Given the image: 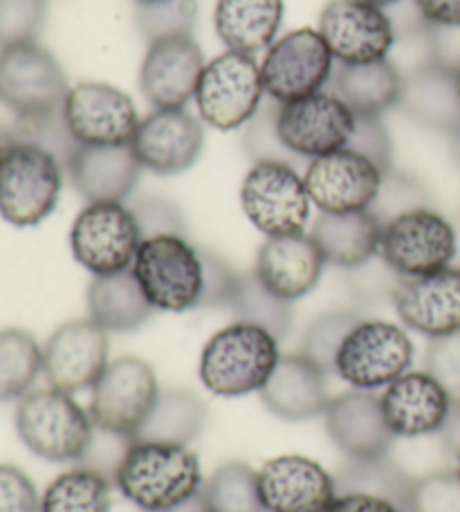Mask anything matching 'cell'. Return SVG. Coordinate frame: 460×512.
Returning <instances> with one entry per match:
<instances>
[{"label": "cell", "mask_w": 460, "mask_h": 512, "mask_svg": "<svg viewBox=\"0 0 460 512\" xmlns=\"http://www.w3.org/2000/svg\"><path fill=\"white\" fill-rule=\"evenodd\" d=\"M115 486L142 512H167L196 499L205 479L187 445L135 438L115 472Z\"/></svg>", "instance_id": "cell-1"}, {"label": "cell", "mask_w": 460, "mask_h": 512, "mask_svg": "<svg viewBox=\"0 0 460 512\" xmlns=\"http://www.w3.org/2000/svg\"><path fill=\"white\" fill-rule=\"evenodd\" d=\"M281 360L279 340L261 326L234 322L209 337L200 353V382L220 398L261 391Z\"/></svg>", "instance_id": "cell-2"}, {"label": "cell", "mask_w": 460, "mask_h": 512, "mask_svg": "<svg viewBox=\"0 0 460 512\" xmlns=\"http://www.w3.org/2000/svg\"><path fill=\"white\" fill-rule=\"evenodd\" d=\"M133 274L149 304L162 313H187L205 301L202 248L187 236L160 234L144 239L135 254Z\"/></svg>", "instance_id": "cell-3"}, {"label": "cell", "mask_w": 460, "mask_h": 512, "mask_svg": "<svg viewBox=\"0 0 460 512\" xmlns=\"http://www.w3.org/2000/svg\"><path fill=\"white\" fill-rule=\"evenodd\" d=\"M16 432L32 454L50 463H81L95 436L88 411L61 389H34L18 400Z\"/></svg>", "instance_id": "cell-4"}, {"label": "cell", "mask_w": 460, "mask_h": 512, "mask_svg": "<svg viewBox=\"0 0 460 512\" xmlns=\"http://www.w3.org/2000/svg\"><path fill=\"white\" fill-rule=\"evenodd\" d=\"M63 167L41 146L5 144L0 160V216L14 227L43 223L61 198Z\"/></svg>", "instance_id": "cell-5"}, {"label": "cell", "mask_w": 460, "mask_h": 512, "mask_svg": "<svg viewBox=\"0 0 460 512\" xmlns=\"http://www.w3.org/2000/svg\"><path fill=\"white\" fill-rule=\"evenodd\" d=\"M160 393L158 376L151 364L135 355H124L110 362L95 382L88 414L97 429L133 441Z\"/></svg>", "instance_id": "cell-6"}, {"label": "cell", "mask_w": 460, "mask_h": 512, "mask_svg": "<svg viewBox=\"0 0 460 512\" xmlns=\"http://www.w3.org/2000/svg\"><path fill=\"white\" fill-rule=\"evenodd\" d=\"M413 342L402 326L384 319H362L337 353L335 376L357 391L389 387L411 369Z\"/></svg>", "instance_id": "cell-7"}, {"label": "cell", "mask_w": 460, "mask_h": 512, "mask_svg": "<svg viewBox=\"0 0 460 512\" xmlns=\"http://www.w3.org/2000/svg\"><path fill=\"white\" fill-rule=\"evenodd\" d=\"M68 93V77L61 63L39 41L0 50V104L16 120L61 111Z\"/></svg>", "instance_id": "cell-8"}, {"label": "cell", "mask_w": 460, "mask_h": 512, "mask_svg": "<svg viewBox=\"0 0 460 512\" xmlns=\"http://www.w3.org/2000/svg\"><path fill=\"white\" fill-rule=\"evenodd\" d=\"M261 66L252 54L227 50L202 70L196 88L198 117L216 131H234L252 120L263 104Z\"/></svg>", "instance_id": "cell-9"}, {"label": "cell", "mask_w": 460, "mask_h": 512, "mask_svg": "<svg viewBox=\"0 0 460 512\" xmlns=\"http://www.w3.org/2000/svg\"><path fill=\"white\" fill-rule=\"evenodd\" d=\"M144 241L131 207L124 203H88L70 230V250L92 277L133 268Z\"/></svg>", "instance_id": "cell-10"}, {"label": "cell", "mask_w": 460, "mask_h": 512, "mask_svg": "<svg viewBox=\"0 0 460 512\" xmlns=\"http://www.w3.org/2000/svg\"><path fill=\"white\" fill-rule=\"evenodd\" d=\"M312 200L294 164L254 162L241 185V207L265 236L299 234L310 218Z\"/></svg>", "instance_id": "cell-11"}, {"label": "cell", "mask_w": 460, "mask_h": 512, "mask_svg": "<svg viewBox=\"0 0 460 512\" xmlns=\"http://www.w3.org/2000/svg\"><path fill=\"white\" fill-rule=\"evenodd\" d=\"M458 250L454 225L434 207H420L384 225L380 254L404 279L427 277L452 265Z\"/></svg>", "instance_id": "cell-12"}, {"label": "cell", "mask_w": 460, "mask_h": 512, "mask_svg": "<svg viewBox=\"0 0 460 512\" xmlns=\"http://www.w3.org/2000/svg\"><path fill=\"white\" fill-rule=\"evenodd\" d=\"M333 75V54L319 30L312 27L283 34L270 45L261 63L265 93L279 104L321 93Z\"/></svg>", "instance_id": "cell-13"}, {"label": "cell", "mask_w": 460, "mask_h": 512, "mask_svg": "<svg viewBox=\"0 0 460 512\" xmlns=\"http://www.w3.org/2000/svg\"><path fill=\"white\" fill-rule=\"evenodd\" d=\"M63 117L75 140L84 146L131 144L140 113L131 97L104 81H81L63 102Z\"/></svg>", "instance_id": "cell-14"}, {"label": "cell", "mask_w": 460, "mask_h": 512, "mask_svg": "<svg viewBox=\"0 0 460 512\" xmlns=\"http://www.w3.org/2000/svg\"><path fill=\"white\" fill-rule=\"evenodd\" d=\"M353 128L355 113L333 90H321L279 108L281 140L297 158L315 160L346 149Z\"/></svg>", "instance_id": "cell-15"}, {"label": "cell", "mask_w": 460, "mask_h": 512, "mask_svg": "<svg viewBox=\"0 0 460 512\" xmlns=\"http://www.w3.org/2000/svg\"><path fill=\"white\" fill-rule=\"evenodd\" d=\"M382 176L384 171L364 155L339 149L310 160L303 182L312 205L319 207V212L344 214L371 207L380 191Z\"/></svg>", "instance_id": "cell-16"}, {"label": "cell", "mask_w": 460, "mask_h": 512, "mask_svg": "<svg viewBox=\"0 0 460 512\" xmlns=\"http://www.w3.org/2000/svg\"><path fill=\"white\" fill-rule=\"evenodd\" d=\"M319 34L339 63H373L389 57L393 27L384 9L362 0H330L321 9Z\"/></svg>", "instance_id": "cell-17"}, {"label": "cell", "mask_w": 460, "mask_h": 512, "mask_svg": "<svg viewBox=\"0 0 460 512\" xmlns=\"http://www.w3.org/2000/svg\"><path fill=\"white\" fill-rule=\"evenodd\" d=\"M108 364V333L90 317L61 324L43 346L45 378L66 393L95 387Z\"/></svg>", "instance_id": "cell-18"}, {"label": "cell", "mask_w": 460, "mask_h": 512, "mask_svg": "<svg viewBox=\"0 0 460 512\" xmlns=\"http://www.w3.org/2000/svg\"><path fill=\"white\" fill-rule=\"evenodd\" d=\"M205 146L202 120L187 108H155L137 126L131 149L142 169L176 176L191 169Z\"/></svg>", "instance_id": "cell-19"}, {"label": "cell", "mask_w": 460, "mask_h": 512, "mask_svg": "<svg viewBox=\"0 0 460 512\" xmlns=\"http://www.w3.org/2000/svg\"><path fill=\"white\" fill-rule=\"evenodd\" d=\"M205 57L191 34L171 36L149 45L140 66V88L153 108H184L193 97Z\"/></svg>", "instance_id": "cell-20"}, {"label": "cell", "mask_w": 460, "mask_h": 512, "mask_svg": "<svg viewBox=\"0 0 460 512\" xmlns=\"http://www.w3.org/2000/svg\"><path fill=\"white\" fill-rule=\"evenodd\" d=\"M265 512H326L337 497L335 474L301 454L270 459L259 470Z\"/></svg>", "instance_id": "cell-21"}, {"label": "cell", "mask_w": 460, "mask_h": 512, "mask_svg": "<svg viewBox=\"0 0 460 512\" xmlns=\"http://www.w3.org/2000/svg\"><path fill=\"white\" fill-rule=\"evenodd\" d=\"M393 308L404 326L429 340L460 331V268L402 279Z\"/></svg>", "instance_id": "cell-22"}, {"label": "cell", "mask_w": 460, "mask_h": 512, "mask_svg": "<svg viewBox=\"0 0 460 512\" xmlns=\"http://www.w3.org/2000/svg\"><path fill=\"white\" fill-rule=\"evenodd\" d=\"M324 418L330 441L351 461L386 456L398 438L386 423L380 398L371 391L353 389L330 398Z\"/></svg>", "instance_id": "cell-23"}, {"label": "cell", "mask_w": 460, "mask_h": 512, "mask_svg": "<svg viewBox=\"0 0 460 512\" xmlns=\"http://www.w3.org/2000/svg\"><path fill=\"white\" fill-rule=\"evenodd\" d=\"M386 423L398 438L440 434L454 402L427 371H407L380 396Z\"/></svg>", "instance_id": "cell-24"}, {"label": "cell", "mask_w": 460, "mask_h": 512, "mask_svg": "<svg viewBox=\"0 0 460 512\" xmlns=\"http://www.w3.org/2000/svg\"><path fill=\"white\" fill-rule=\"evenodd\" d=\"M326 259L310 234L268 236L259 248L254 274L285 301H297L317 288Z\"/></svg>", "instance_id": "cell-25"}, {"label": "cell", "mask_w": 460, "mask_h": 512, "mask_svg": "<svg viewBox=\"0 0 460 512\" xmlns=\"http://www.w3.org/2000/svg\"><path fill=\"white\" fill-rule=\"evenodd\" d=\"M66 173L88 203H124L142 176L131 144L84 146L72 155Z\"/></svg>", "instance_id": "cell-26"}, {"label": "cell", "mask_w": 460, "mask_h": 512, "mask_svg": "<svg viewBox=\"0 0 460 512\" xmlns=\"http://www.w3.org/2000/svg\"><path fill=\"white\" fill-rule=\"evenodd\" d=\"M328 373L315 367L301 353L281 355L268 384L259 391L263 405L283 420L321 416L330 405Z\"/></svg>", "instance_id": "cell-27"}, {"label": "cell", "mask_w": 460, "mask_h": 512, "mask_svg": "<svg viewBox=\"0 0 460 512\" xmlns=\"http://www.w3.org/2000/svg\"><path fill=\"white\" fill-rule=\"evenodd\" d=\"M398 108L431 131L454 135L460 131V95L454 72L440 66H427L402 79Z\"/></svg>", "instance_id": "cell-28"}, {"label": "cell", "mask_w": 460, "mask_h": 512, "mask_svg": "<svg viewBox=\"0 0 460 512\" xmlns=\"http://www.w3.org/2000/svg\"><path fill=\"white\" fill-rule=\"evenodd\" d=\"M382 230L384 225L368 209L344 214L321 212L312 223L310 236L324 254L326 263L353 270L380 254Z\"/></svg>", "instance_id": "cell-29"}, {"label": "cell", "mask_w": 460, "mask_h": 512, "mask_svg": "<svg viewBox=\"0 0 460 512\" xmlns=\"http://www.w3.org/2000/svg\"><path fill=\"white\" fill-rule=\"evenodd\" d=\"M283 14V0H216L214 27L227 50L254 57L276 41Z\"/></svg>", "instance_id": "cell-30"}, {"label": "cell", "mask_w": 460, "mask_h": 512, "mask_svg": "<svg viewBox=\"0 0 460 512\" xmlns=\"http://www.w3.org/2000/svg\"><path fill=\"white\" fill-rule=\"evenodd\" d=\"M88 317L106 333H133L153 317L133 270L95 277L88 286Z\"/></svg>", "instance_id": "cell-31"}, {"label": "cell", "mask_w": 460, "mask_h": 512, "mask_svg": "<svg viewBox=\"0 0 460 512\" xmlns=\"http://www.w3.org/2000/svg\"><path fill=\"white\" fill-rule=\"evenodd\" d=\"M333 93L355 115H382L398 106L402 77L389 59L353 63V66L339 63L333 75Z\"/></svg>", "instance_id": "cell-32"}, {"label": "cell", "mask_w": 460, "mask_h": 512, "mask_svg": "<svg viewBox=\"0 0 460 512\" xmlns=\"http://www.w3.org/2000/svg\"><path fill=\"white\" fill-rule=\"evenodd\" d=\"M207 405L187 389H167L160 393L153 411L135 438L191 445L207 427ZM133 438V441H135Z\"/></svg>", "instance_id": "cell-33"}, {"label": "cell", "mask_w": 460, "mask_h": 512, "mask_svg": "<svg viewBox=\"0 0 460 512\" xmlns=\"http://www.w3.org/2000/svg\"><path fill=\"white\" fill-rule=\"evenodd\" d=\"M413 481L402 465L386 456L377 459H360L344 463L335 474L337 495L346 492H364L393 501L402 512H411V490Z\"/></svg>", "instance_id": "cell-34"}, {"label": "cell", "mask_w": 460, "mask_h": 512, "mask_svg": "<svg viewBox=\"0 0 460 512\" xmlns=\"http://www.w3.org/2000/svg\"><path fill=\"white\" fill-rule=\"evenodd\" d=\"M110 506L113 481L88 465L61 472L41 497L43 512H110Z\"/></svg>", "instance_id": "cell-35"}, {"label": "cell", "mask_w": 460, "mask_h": 512, "mask_svg": "<svg viewBox=\"0 0 460 512\" xmlns=\"http://www.w3.org/2000/svg\"><path fill=\"white\" fill-rule=\"evenodd\" d=\"M43 371V346L25 328H0V402L21 400Z\"/></svg>", "instance_id": "cell-36"}, {"label": "cell", "mask_w": 460, "mask_h": 512, "mask_svg": "<svg viewBox=\"0 0 460 512\" xmlns=\"http://www.w3.org/2000/svg\"><path fill=\"white\" fill-rule=\"evenodd\" d=\"M229 310L236 315V322H247L270 331L276 340L288 337L294 324L292 301L276 297L263 286L254 270L241 274Z\"/></svg>", "instance_id": "cell-37"}, {"label": "cell", "mask_w": 460, "mask_h": 512, "mask_svg": "<svg viewBox=\"0 0 460 512\" xmlns=\"http://www.w3.org/2000/svg\"><path fill=\"white\" fill-rule=\"evenodd\" d=\"M200 495L207 512H265L259 472L243 461H229L216 468Z\"/></svg>", "instance_id": "cell-38"}, {"label": "cell", "mask_w": 460, "mask_h": 512, "mask_svg": "<svg viewBox=\"0 0 460 512\" xmlns=\"http://www.w3.org/2000/svg\"><path fill=\"white\" fill-rule=\"evenodd\" d=\"M362 319L364 315L357 310H328V313L315 317L301 337V355L330 376L335 373L337 353L342 349L346 335Z\"/></svg>", "instance_id": "cell-39"}, {"label": "cell", "mask_w": 460, "mask_h": 512, "mask_svg": "<svg viewBox=\"0 0 460 512\" xmlns=\"http://www.w3.org/2000/svg\"><path fill=\"white\" fill-rule=\"evenodd\" d=\"M198 16L196 0H162V3L137 5L135 23L146 41L155 43L171 36H187L193 32Z\"/></svg>", "instance_id": "cell-40"}, {"label": "cell", "mask_w": 460, "mask_h": 512, "mask_svg": "<svg viewBox=\"0 0 460 512\" xmlns=\"http://www.w3.org/2000/svg\"><path fill=\"white\" fill-rule=\"evenodd\" d=\"M420 207H429L427 187L422 185L416 176H411V173H404L393 167L389 171H384L380 191H377L368 212H371L382 225H386L393 221V218Z\"/></svg>", "instance_id": "cell-41"}, {"label": "cell", "mask_w": 460, "mask_h": 512, "mask_svg": "<svg viewBox=\"0 0 460 512\" xmlns=\"http://www.w3.org/2000/svg\"><path fill=\"white\" fill-rule=\"evenodd\" d=\"M279 108L281 104L270 97L259 106L250 122L245 124L243 146L254 162H288L299 160L288 146L283 144L279 133Z\"/></svg>", "instance_id": "cell-42"}, {"label": "cell", "mask_w": 460, "mask_h": 512, "mask_svg": "<svg viewBox=\"0 0 460 512\" xmlns=\"http://www.w3.org/2000/svg\"><path fill=\"white\" fill-rule=\"evenodd\" d=\"M48 16V0H0V50L36 43Z\"/></svg>", "instance_id": "cell-43"}, {"label": "cell", "mask_w": 460, "mask_h": 512, "mask_svg": "<svg viewBox=\"0 0 460 512\" xmlns=\"http://www.w3.org/2000/svg\"><path fill=\"white\" fill-rule=\"evenodd\" d=\"M400 277L389 263L382 259V254H375L373 259L348 270V288H351L355 301L366 306L375 304H393L395 290H398Z\"/></svg>", "instance_id": "cell-44"}, {"label": "cell", "mask_w": 460, "mask_h": 512, "mask_svg": "<svg viewBox=\"0 0 460 512\" xmlns=\"http://www.w3.org/2000/svg\"><path fill=\"white\" fill-rule=\"evenodd\" d=\"M411 512H460L458 472L440 470L413 481Z\"/></svg>", "instance_id": "cell-45"}, {"label": "cell", "mask_w": 460, "mask_h": 512, "mask_svg": "<svg viewBox=\"0 0 460 512\" xmlns=\"http://www.w3.org/2000/svg\"><path fill=\"white\" fill-rule=\"evenodd\" d=\"M425 371L447 391L454 405H460V331L429 340Z\"/></svg>", "instance_id": "cell-46"}, {"label": "cell", "mask_w": 460, "mask_h": 512, "mask_svg": "<svg viewBox=\"0 0 460 512\" xmlns=\"http://www.w3.org/2000/svg\"><path fill=\"white\" fill-rule=\"evenodd\" d=\"M346 149L364 155L382 171L393 169V142L382 115H355V128Z\"/></svg>", "instance_id": "cell-47"}, {"label": "cell", "mask_w": 460, "mask_h": 512, "mask_svg": "<svg viewBox=\"0 0 460 512\" xmlns=\"http://www.w3.org/2000/svg\"><path fill=\"white\" fill-rule=\"evenodd\" d=\"M140 225L144 239L160 234H180L187 236V221L180 212V207L162 196H149L137 200L131 207Z\"/></svg>", "instance_id": "cell-48"}, {"label": "cell", "mask_w": 460, "mask_h": 512, "mask_svg": "<svg viewBox=\"0 0 460 512\" xmlns=\"http://www.w3.org/2000/svg\"><path fill=\"white\" fill-rule=\"evenodd\" d=\"M0 512H43L34 481L9 463H0Z\"/></svg>", "instance_id": "cell-49"}, {"label": "cell", "mask_w": 460, "mask_h": 512, "mask_svg": "<svg viewBox=\"0 0 460 512\" xmlns=\"http://www.w3.org/2000/svg\"><path fill=\"white\" fill-rule=\"evenodd\" d=\"M202 259H205V301L202 308H220L229 306L234 297V290L241 279V272H236L223 256L214 250L202 248Z\"/></svg>", "instance_id": "cell-50"}, {"label": "cell", "mask_w": 460, "mask_h": 512, "mask_svg": "<svg viewBox=\"0 0 460 512\" xmlns=\"http://www.w3.org/2000/svg\"><path fill=\"white\" fill-rule=\"evenodd\" d=\"M128 443H131L128 438L115 436L110 432H104V429L95 427V436H92V443H90L81 465H88V468L101 472L104 477H108L115 483V472L119 468V463H122V459H124Z\"/></svg>", "instance_id": "cell-51"}, {"label": "cell", "mask_w": 460, "mask_h": 512, "mask_svg": "<svg viewBox=\"0 0 460 512\" xmlns=\"http://www.w3.org/2000/svg\"><path fill=\"white\" fill-rule=\"evenodd\" d=\"M431 48H434L436 66L458 75L460 72V27L431 25Z\"/></svg>", "instance_id": "cell-52"}, {"label": "cell", "mask_w": 460, "mask_h": 512, "mask_svg": "<svg viewBox=\"0 0 460 512\" xmlns=\"http://www.w3.org/2000/svg\"><path fill=\"white\" fill-rule=\"evenodd\" d=\"M326 512H402V510L389 499L364 495V492H346V495H337L333 499V504L326 508Z\"/></svg>", "instance_id": "cell-53"}, {"label": "cell", "mask_w": 460, "mask_h": 512, "mask_svg": "<svg viewBox=\"0 0 460 512\" xmlns=\"http://www.w3.org/2000/svg\"><path fill=\"white\" fill-rule=\"evenodd\" d=\"M427 23L436 27H460V0H416Z\"/></svg>", "instance_id": "cell-54"}, {"label": "cell", "mask_w": 460, "mask_h": 512, "mask_svg": "<svg viewBox=\"0 0 460 512\" xmlns=\"http://www.w3.org/2000/svg\"><path fill=\"white\" fill-rule=\"evenodd\" d=\"M440 443H443V450L456 461L460 456V405H454L449 411L447 423L440 429Z\"/></svg>", "instance_id": "cell-55"}, {"label": "cell", "mask_w": 460, "mask_h": 512, "mask_svg": "<svg viewBox=\"0 0 460 512\" xmlns=\"http://www.w3.org/2000/svg\"><path fill=\"white\" fill-rule=\"evenodd\" d=\"M167 512H207V508H205V501H202V495H198L196 499L187 501V504H182V506L167 510Z\"/></svg>", "instance_id": "cell-56"}, {"label": "cell", "mask_w": 460, "mask_h": 512, "mask_svg": "<svg viewBox=\"0 0 460 512\" xmlns=\"http://www.w3.org/2000/svg\"><path fill=\"white\" fill-rule=\"evenodd\" d=\"M362 3H368V5H373V7L386 9V7H391V5H395V3H400V0H362Z\"/></svg>", "instance_id": "cell-57"}, {"label": "cell", "mask_w": 460, "mask_h": 512, "mask_svg": "<svg viewBox=\"0 0 460 512\" xmlns=\"http://www.w3.org/2000/svg\"><path fill=\"white\" fill-rule=\"evenodd\" d=\"M452 137H454V158L460 167V131H456Z\"/></svg>", "instance_id": "cell-58"}, {"label": "cell", "mask_w": 460, "mask_h": 512, "mask_svg": "<svg viewBox=\"0 0 460 512\" xmlns=\"http://www.w3.org/2000/svg\"><path fill=\"white\" fill-rule=\"evenodd\" d=\"M137 5H151V3H162V0H135Z\"/></svg>", "instance_id": "cell-59"}, {"label": "cell", "mask_w": 460, "mask_h": 512, "mask_svg": "<svg viewBox=\"0 0 460 512\" xmlns=\"http://www.w3.org/2000/svg\"><path fill=\"white\" fill-rule=\"evenodd\" d=\"M3 155H5V146H3V142H0V160H3Z\"/></svg>", "instance_id": "cell-60"}, {"label": "cell", "mask_w": 460, "mask_h": 512, "mask_svg": "<svg viewBox=\"0 0 460 512\" xmlns=\"http://www.w3.org/2000/svg\"><path fill=\"white\" fill-rule=\"evenodd\" d=\"M456 472H458V477H460V456L456 459Z\"/></svg>", "instance_id": "cell-61"}, {"label": "cell", "mask_w": 460, "mask_h": 512, "mask_svg": "<svg viewBox=\"0 0 460 512\" xmlns=\"http://www.w3.org/2000/svg\"><path fill=\"white\" fill-rule=\"evenodd\" d=\"M456 81H458V95H460V72L456 75Z\"/></svg>", "instance_id": "cell-62"}]
</instances>
